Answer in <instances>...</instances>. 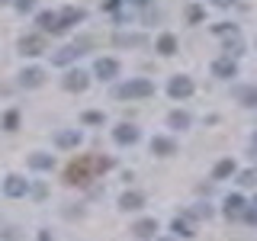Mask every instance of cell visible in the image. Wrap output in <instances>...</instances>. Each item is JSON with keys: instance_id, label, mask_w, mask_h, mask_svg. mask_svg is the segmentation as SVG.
Segmentation results:
<instances>
[{"instance_id": "obj_1", "label": "cell", "mask_w": 257, "mask_h": 241, "mask_svg": "<svg viewBox=\"0 0 257 241\" xmlns=\"http://www.w3.org/2000/svg\"><path fill=\"white\" fill-rule=\"evenodd\" d=\"M109 167H112L109 158H80V161H74V164L68 167L64 180L68 183H87L93 171H109Z\"/></svg>"}, {"instance_id": "obj_2", "label": "cell", "mask_w": 257, "mask_h": 241, "mask_svg": "<svg viewBox=\"0 0 257 241\" xmlns=\"http://www.w3.org/2000/svg\"><path fill=\"white\" fill-rule=\"evenodd\" d=\"M151 93H155V84L145 80V77H135V80H128V84L116 87L119 100H145V96H151Z\"/></svg>"}, {"instance_id": "obj_3", "label": "cell", "mask_w": 257, "mask_h": 241, "mask_svg": "<svg viewBox=\"0 0 257 241\" xmlns=\"http://www.w3.org/2000/svg\"><path fill=\"white\" fill-rule=\"evenodd\" d=\"M64 90H71V93H84L87 90V84H90V74H87V71H68V74H64Z\"/></svg>"}, {"instance_id": "obj_4", "label": "cell", "mask_w": 257, "mask_h": 241, "mask_svg": "<svg viewBox=\"0 0 257 241\" xmlns=\"http://www.w3.org/2000/svg\"><path fill=\"white\" fill-rule=\"evenodd\" d=\"M167 93H171L174 100H187V96L193 93V80H190V77H183V74L171 77V84H167Z\"/></svg>"}, {"instance_id": "obj_5", "label": "cell", "mask_w": 257, "mask_h": 241, "mask_svg": "<svg viewBox=\"0 0 257 241\" xmlns=\"http://www.w3.org/2000/svg\"><path fill=\"white\" fill-rule=\"evenodd\" d=\"M231 96L241 103V106L247 109H257V84H244V87H235L231 90Z\"/></svg>"}, {"instance_id": "obj_6", "label": "cell", "mask_w": 257, "mask_h": 241, "mask_svg": "<svg viewBox=\"0 0 257 241\" xmlns=\"http://www.w3.org/2000/svg\"><path fill=\"white\" fill-rule=\"evenodd\" d=\"M112 139H116L119 145H135L139 142V129H135L132 123H119L116 129H112Z\"/></svg>"}, {"instance_id": "obj_7", "label": "cell", "mask_w": 257, "mask_h": 241, "mask_svg": "<svg viewBox=\"0 0 257 241\" xmlns=\"http://www.w3.org/2000/svg\"><path fill=\"white\" fill-rule=\"evenodd\" d=\"M20 52L29 55V58H36V55L45 52V39H42V36H23V39H20Z\"/></svg>"}, {"instance_id": "obj_8", "label": "cell", "mask_w": 257, "mask_h": 241, "mask_svg": "<svg viewBox=\"0 0 257 241\" xmlns=\"http://www.w3.org/2000/svg\"><path fill=\"white\" fill-rule=\"evenodd\" d=\"M4 193H7V196H26V193H29V180H23V177H16V174H10V177H7V180H4Z\"/></svg>"}, {"instance_id": "obj_9", "label": "cell", "mask_w": 257, "mask_h": 241, "mask_svg": "<svg viewBox=\"0 0 257 241\" xmlns=\"http://www.w3.org/2000/svg\"><path fill=\"white\" fill-rule=\"evenodd\" d=\"M212 74L215 77H238V61L231 55H225V58L212 61Z\"/></svg>"}, {"instance_id": "obj_10", "label": "cell", "mask_w": 257, "mask_h": 241, "mask_svg": "<svg viewBox=\"0 0 257 241\" xmlns=\"http://www.w3.org/2000/svg\"><path fill=\"white\" fill-rule=\"evenodd\" d=\"M45 84V71L42 68H26L20 74V87H26V90H36V87Z\"/></svg>"}, {"instance_id": "obj_11", "label": "cell", "mask_w": 257, "mask_h": 241, "mask_svg": "<svg viewBox=\"0 0 257 241\" xmlns=\"http://www.w3.org/2000/svg\"><path fill=\"white\" fill-rule=\"evenodd\" d=\"M151 155H161V158L177 155V142L167 139V135H155V139H151Z\"/></svg>"}, {"instance_id": "obj_12", "label": "cell", "mask_w": 257, "mask_h": 241, "mask_svg": "<svg viewBox=\"0 0 257 241\" xmlns=\"http://www.w3.org/2000/svg\"><path fill=\"white\" fill-rule=\"evenodd\" d=\"M93 71H96V77H103V80H112V77L119 74V61H116V58H96Z\"/></svg>"}, {"instance_id": "obj_13", "label": "cell", "mask_w": 257, "mask_h": 241, "mask_svg": "<svg viewBox=\"0 0 257 241\" xmlns=\"http://www.w3.org/2000/svg\"><path fill=\"white\" fill-rule=\"evenodd\" d=\"M55 145H58V148H77L80 129H61V132H55Z\"/></svg>"}, {"instance_id": "obj_14", "label": "cell", "mask_w": 257, "mask_h": 241, "mask_svg": "<svg viewBox=\"0 0 257 241\" xmlns=\"http://www.w3.org/2000/svg\"><path fill=\"white\" fill-rule=\"evenodd\" d=\"M84 45H87V42H80V45H64V48H58V52H55L52 61H55V64H71L77 55H84V52H80Z\"/></svg>"}, {"instance_id": "obj_15", "label": "cell", "mask_w": 257, "mask_h": 241, "mask_svg": "<svg viewBox=\"0 0 257 241\" xmlns=\"http://www.w3.org/2000/svg\"><path fill=\"white\" fill-rule=\"evenodd\" d=\"M155 231H158V222H155V219H142V222H135V225H132V235H135V238H142V241L155 238Z\"/></svg>"}, {"instance_id": "obj_16", "label": "cell", "mask_w": 257, "mask_h": 241, "mask_svg": "<svg viewBox=\"0 0 257 241\" xmlns=\"http://www.w3.org/2000/svg\"><path fill=\"white\" fill-rule=\"evenodd\" d=\"M145 206V196L142 193H122V199H119V209H122V212H135V209H142Z\"/></svg>"}, {"instance_id": "obj_17", "label": "cell", "mask_w": 257, "mask_h": 241, "mask_svg": "<svg viewBox=\"0 0 257 241\" xmlns=\"http://www.w3.org/2000/svg\"><path fill=\"white\" fill-rule=\"evenodd\" d=\"M39 26H42L45 32H64L61 29V20H58V13H52V10H45V13H39Z\"/></svg>"}, {"instance_id": "obj_18", "label": "cell", "mask_w": 257, "mask_h": 241, "mask_svg": "<svg viewBox=\"0 0 257 241\" xmlns=\"http://www.w3.org/2000/svg\"><path fill=\"white\" fill-rule=\"evenodd\" d=\"M52 164H55V158L45 155V151H32V155H29V167H32V171H52Z\"/></svg>"}, {"instance_id": "obj_19", "label": "cell", "mask_w": 257, "mask_h": 241, "mask_svg": "<svg viewBox=\"0 0 257 241\" xmlns=\"http://www.w3.org/2000/svg\"><path fill=\"white\" fill-rule=\"evenodd\" d=\"M58 20H61V29H68V26H74V23L84 20V10H77V7H64V10L58 13Z\"/></svg>"}, {"instance_id": "obj_20", "label": "cell", "mask_w": 257, "mask_h": 241, "mask_svg": "<svg viewBox=\"0 0 257 241\" xmlns=\"http://www.w3.org/2000/svg\"><path fill=\"white\" fill-rule=\"evenodd\" d=\"M241 212H244V196H238V193H235V196L225 199V215H228V219H238Z\"/></svg>"}, {"instance_id": "obj_21", "label": "cell", "mask_w": 257, "mask_h": 241, "mask_svg": "<svg viewBox=\"0 0 257 241\" xmlns=\"http://www.w3.org/2000/svg\"><path fill=\"white\" fill-rule=\"evenodd\" d=\"M116 45H119V48H135V45H145V36H139V32H119V36H116Z\"/></svg>"}, {"instance_id": "obj_22", "label": "cell", "mask_w": 257, "mask_h": 241, "mask_svg": "<svg viewBox=\"0 0 257 241\" xmlns=\"http://www.w3.org/2000/svg\"><path fill=\"white\" fill-rule=\"evenodd\" d=\"M231 174H235V161H231V158L219 161V164H215V171H212L215 180H225V177H231Z\"/></svg>"}, {"instance_id": "obj_23", "label": "cell", "mask_w": 257, "mask_h": 241, "mask_svg": "<svg viewBox=\"0 0 257 241\" xmlns=\"http://www.w3.org/2000/svg\"><path fill=\"white\" fill-rule=\"evenodd\" d=\"M167 126H171V129H187V126H190V112L174 109L171 116H167Z\"/></svg>"}, {"instance_id": "obj_24", "label": "cell", "mask_w": 257, "mask_h": 241, "mask_svg": "<svg viewBox=\"0 0 257 241\" xmlns=\"http://www.w3.org/2000/svg\"><path fill=\"white\" fill-rule=\"evenodd\" d=\"M158 52H161V55H174V52H177V39L171 36V32H164V36L158 39Z\"/></svg>"}, {"instance_id": "obj_25", "label": "cell", "mask_w": 257, "mask_h": 241, "mask_svg": "<svg viewBox=\"0 0 257 241\" xmlns=\"http://www.w3.org/2000/svg\"><path fill=\"white\" fill-rule=\"evenodd\" d=\"M171 228H174L180 238H193V228H190V222H187V219H174Z\"/></svg>"}, {"instance_id": "obj_26", "label": "cell", "mask_w": 257, "mask_h": 241, "mask_svg": "<svg viewBox=\"0 0 257 241\" xmlns=\"http://www.w3.org/2000/svg\"><path fill=\"white\" fill-rule=\"evenodd\" d=\"M16 126H20V112H16V109H10V112L4 116V129H7V132H13Z\"/></svg>"}, {"instance_id": "obj_27", "label": "cell", "mask_w": 257, "mask_h": 241, "mask_svg": "<svg viewBox=\"0 0 257 241\" xmlns=\"http://www.w3.org/2000/svg\"><path fill=\"white\" fill-rule=\"evenodd\" d=\"M84 123L87 126H103V112H84Z\"/></svg>"}, {"instance_id": "obj_28", "label": "cell", "mask_w": 257, "mask_h": 241, "mask_svg": "<svg viewBox=\"0 0 257 241\" xmlns=\"http://www.w3.org/2000/svg\"><path fill=\"white\" fill-rule=\"evenodd\" d=\"M238 183H244V187H251V183H257V174L254 171H244V174H241V180Z\"/></svg>"}, {"instance_id": "obj_29", "label": "cell", "mask_w": 257, "mask_h": 241, "mask_svg": "<svg viewBox=\"0 0 257 241\" xmlns=\"http://www.w3.org/2000/svg\"><path fill=\"white\" fill-rule=\"evenodd\" d=\"M193 215H196V219H209L212 209H209V206H196V209H193Z\"/></svg>"}, {"instance_id": "obj_30", "label": "cell", "mask_w": 257, "mask_h": 241, "mask_svg": "<svg viewBox=\"0 0 257 241\" xmlns=\"http://www.w3.org/2000/svg\"><path fill=\"white\" fill-rule=\"evenodd\" d=\"M241 215H244V222H247V225H257V209H244Z\"/></svg>"}, {"instance_id": "obj_31", "label": "cell", "mask_w": 257, "mask_h": 241, "mask_svg": "<svg viewBox=\"0 0 257 241\" xmlns=\"http://www.w3.org/2000/svg\"><path fill=\"white\" fill-rule=\"evenodd\" d=\"M215 32H219V36H228V32L235 36V26H228V23H219V26H215Z\"/></svg>"}, {"instance_id": "obj_32", "label": "cell", "mask_w": 257, "mask_h": 241, "mask_svg": "<svg viewBox=\"0 0 257 241\" xmlns=\"http://www.w3.org/2000/svg\"><path fill=\"white\" fill-rule=\"evenodd\" d=\"M32 4H36V0H16V10L26 13V10H32Z\"/></svg>"}, {"instance_id": "obj_33", "label": "cell", "mask_w": 257, "mask_h": 241, "mask_svg": "<svg viewBox=\"0 0 257 241\" xmlns=\"http://www.w3.org/2000/svg\"><path fill=\"white\" fill-rule=\"evenodd\" d=\"M212 4H215V7H231L235 0H212Z\"/></svg>"}, {"instance_id": "obj_34", "label": "cell", "mask_w": 257, "mask_h": 241, "mask_svg": "<svg viewBox=\"0 0 257 241\" xmlns=\"http://www.w3.org/2000/svg\"><path fill=\"white\" fill-rule=\"evenodd\" d=\"M39 241H52V235H48V231H39Z\"/></svg>"}, {"instance_id": "obj_35", "label": "cell", "mask_w": 257, "mask_h": 241, "mask_svg": "<svg viewBox=\"0 0 257 241\" xmlns=\"http://www.w3.org/2000/svg\"><path fill=\"white\" fill-rule=\"evenodd\" d=\"M158 241H174V238H158Z\"/></svg>"}, {"instance_id": "obj_36", "label": "cell", "mask_w": 257, "mask_h": 241, "mask_svg": "<svg viewBox=\"0 0 257 241\" xmlns=\"http://www.w3.org/2000/svg\"><path fill=\"white\" fill-rule=\"evenodd\" d=\"M132 4H145V0H132Z\"/></svg>"}, {"instance_id": "obj_37", "label": "cell", "mask_w": 257, "mask_h": 241, "mask_svg": "<svg viewBox=\"0 0 257 241\" xmlns=\"http://www.w3.org/2000/svg\"><path fill=\"white\" fill-rule=\"evenodd\" d=\"M254 145H257V135H254Z\"/></svg>"}, {"instance_id": "obj_38", "label": "cell", "mask_w": 257, "mask_h": 241, "mask_svg": "<svg viewBox=\"0 0 257 241\" xmlns=\"http://www.w3.org/2000/svg\"><path fill=\"white\" fill-rule=\"evenodd\" d=\"M254 206H257V203H254Z\"/></svg>"}]
</instances>
